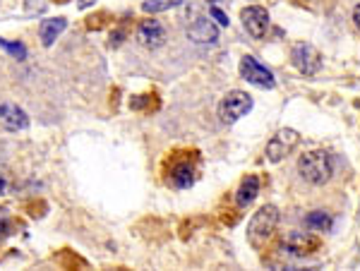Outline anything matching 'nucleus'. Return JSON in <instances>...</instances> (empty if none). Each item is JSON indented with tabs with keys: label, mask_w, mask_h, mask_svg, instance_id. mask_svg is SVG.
<instances>
[{
	"label": "nucleus",
	"mask_w": 360,
	"mask_h": 271,
	"mask_svg": "<svg viewBox=\"0 0 360 271\" xmlns=\"http://www.w3.org/2000/svg\"><path fill=\"white\" fill-rule=\"evenodd\" d=\"M250 110H252V96L236 89V91H228V94L223 96L221 106H218V118H221V123L233 125L240 118H245Z\"/></svg>",
	"instance_id": "7ed1b4c3"
},
{
	"label": "nucleus",
	"mask_w": 360,
	"mask_h": 271,
	"mask_svg": "<svg viewBox=\"0 0 360 271\" xmlns=\"http://www.w3.org/2000/svg\"><path fill=\"white\" fill-rule=\"evenodd\" d=\"M281 248L289 255H293V257H308V255L319 250V240L313 233H308V231H293V233H289L284 238Z\"/></svg>",
	"instance_id": "6e6552de"
},
{
	"label": "nucleus",
	"mask_w": 360,
	"mask_h": 271,
	"mask_svg": "<svg viewBox=\"0 0 360 271\" xmlns=\"http://www.w3.org/2000/svg\"><path fill=\"white\" fill-rule=\"evenodd\" d=\"M183 5V0H144L142 10L147 14H157V12H166V10H173Z\"/></svg>",
	"instance_id": "dca6fc26"
},
{
	"label": "nucleus",
	"mask_w": 360,
	"mask_h": 271,
	"mask_svg": "<svg viewBox=\"0 0 360 271\" xmlns=\"http://www.w3.org/2000/svg\"><path fill=\"white\" fill-rule=\"evenodd\" d=\"M0 46L8 48V51H10V53H14V56H17V58H24V56H27V51H24L22 43H8V41H3V38H0Z\"/></svg>",
	"instance_id": "f3484780"
},
{
	"label": "nucleus",
	"mask_w": 360,
	"mask_h": 271,
	"mask_svg": "<svg viewBox=\"0 0 360 271\" xmlns=\"http://www.w3.org/2000/svg\"><path fill=\"white\" fill-rule=\"evenodd\" d=\"M240 77L250 84L260 86V89H274L276 80H274V72L269 67H265L255 56H245L240 60Z\"/></svg>",
	"instance_id": "20e7f679"
},
{
	"label": "nucleus",
	"mask_w": 360,
	"mask_h": 271,
	"mask_svg": "<svg viewBox=\"0 0 360 271\" xmlns=\"http://www.w3.org/2000/svg\"><path fill=\"white\" fill-rule=\"evenodd\" d=\"M10 231H12V226H10L8 216H3V214H0V240H3V238H8V235H10Z\"/></svg>",
	"instance_id": "6ab92c4d"
},
{
	"label": "nucleus",
	"mask_w": 360,
	"mask_h": 271,
	"mask_svg": "<svg viewBox=\"0 0 360 271\" xmlns=\"http://www.w3.org/2000/svg\"><path fill=\"white\" fill-rule=\"evenodd\" d=\"M67 27V19L65 17H53V19H43L41 22V43L43 46H53L56 43V38L60 36L63 32H65Z\"/></svg>",
	"instance_id": "4468645a"
},
{
	"label": "nucleus",
	"mask_w": 360,
	"mask_h": 271,
	"mask_svg": "<svg viewBox=\"0 0 360 271\" xmlns=\"http://www.w3.org/2000/svg\"><path fill=\"white\" fill-rule=\"evenodd\" d=\"M212 17L218 22V27H228V17H226V12H221V10H218L216 5H212Z\"/></svg>",
	"instance_id": "a211bd4d"
},
{
	"label": "nucleus",
	"mask_w": 360,
	"mask_h": 271,
	"mask_svg": "<svg viewBox=\"0 0 360 271\" xmlns=\"http://www.w3.org/2000/svg\"><path fill=\"white\" fill-rule=\"evenodd\" d=\"M291 62L305 77H313L322 70V58L310 43H295L293 51H291Z\"/></svg>",
	"instance_id": "39448f33"
},
{
	"label": "nucleus",
	"mask_w": 360,
	"mask_h": 271,
	"mask_svg": "<svg viewBox=\"0 0 360 271\" xmlns=\"http://www.w3.org/2000/svg\"><path fill=\"white\" fill-rule=\"evenodd\" d=\"M209 3H214V0H209Z\"/></svg>",
	"instance_id": "5701e85b"
},
{
	"label": "nucleus",
	"mask_w": 360,
	"mask_h": 271,
	"mask_svg": "<svg viewBox=\"0 0 360 271\" xmlns=\"http://www.w3.org/2000/svg\"><path fill=\"white\" fill-rule=\"evenodd\" d=\"M298 173L303 180L313 182V185H324L329 182L334 173V158L329 152H322V149H315V152H308L298 158Z\"/></svg>",
	"instance_id": "f257e3e1"
},
{
	"label": "nucleus",
	"mask_w": 360,
	"mask_h": 271,
	"mask_svg": "<svg viewBox=\"0 0 360 271\" xmlns=\"http://www.w3.org/2000/svg\"><path fill=\"white\" fill-rule=\"evenodd\" d=\"M257 195H260V178L245 176L236 192V204L240 207V209H245V207H250L252 202L257 200Z\"/></svg>",
	"instance_id": "f8f14e48"
},
{
	"label": "nucleus",
	"mask_w": 360,
	"mask_h": 271,
	"mask_svg": "<svg viewBox=\"0 0 360 271\" xmlns=\"http://www.w3.org/2000/svg\"><path fill=\"white\" fill-rule=\"evenodd\" d=\"M305 226H308L310 231H319V233H324V231L332 228V216H329L324 209L310 211V214L305 216Z\"/></svg>",
	"instance_id": "2eb2a0df"
},
{
	"label": "nucleus",
	"mask_w": 360,
	"mask_h": 271,
	"mask_svg": "<svg viewBox=\"0 0 360 271\" xmlns=\"http://www.w3.org/2000/svg\"><path fill=\"white\" fill-rule=\"evenodd\" d=\"M0 125L10 132H19L29 128V115L14 104H0Z\"/></svg>",
	"instance_id": "9b49d317"
},
{
	"label": "nucleus",
	"mask_w": 360,
	"mask_h": 271,
	"mask_svg": "<svg viewBox=\"0 0 360 271\" xmlns=\"http://www.w3.org/2000/svg\"><path fill=\"white\" fill-rule=\"evenodd\" d=\"M276 226H279V209H276L274 204L262 207V209L250 219V226H247V240H250L257 250H262L267 240L274 235Z\"/></svg>",
	"instance_id": "f03ea898"
},
{
	"label": "nucleus",
	"mask_w": 360,
	"mask_h": 271,
	"mask_svg": "<svg viewBox=\"0 0 360 271\" xmlns=\"http://www.w3.org/2000/svg\"><path fill=\"white\" fill-rule=\"evenodd\" d=\"M137 43L144 48H149V51L161 48L164 43H166V29H164V24L159 22V19H144V22H139Z\"/></svg>",
	"instance_id": "1a4fd4ad"
},
{
	"label": "nucleus",
	"mask_w": 360,
	"mask_h": 271,
	"mask_svg": "<svg viewBox=\"0 0 360 271\" xmlns=\"http://www.w3.org/2000/svg\"><path fill=\"white\" fill-rule=\"evenodd\" d=\"M8 187H10V176H8V171H5V168H0V195H5V192H8Z\"/></svg>",
	"instance_id": "aec40b11"
},
{
	"label": "nucleus",
	"mask_w": 360,
	"mask_h": 271,
	"mask_svg": "<svg viewBox=\"0 0 360 271\" xmlns=\"http://www.w3.org/2000/svg\"><path fill=\"white\" fill-rule=\"evenodd\" d=\"M240 22L252 38H265L269 32V12L262 5H250L240 12Z\"/></svg>",
	"instance_id": "0eeeda50"
},
{
	"label": "nucleus",
	"mask_w": 360,
	"mask_h": 271,
	"mask_svg": "<svg viewBox=\"0 0 360 271\" xmlns=\"http://www.w3.org/2000/svg\"><path fill=\"white\" fill-rule=\"evenodd\" d=\"M194 180H197V171H194V166L190 161H180L173 166L171 171V185L178 187V190H185V187H192Z\"/></svg>",
	"instance_id": "ddd939ff"
},
{
	"label": "nucleus",
	"mask_w": 360,
	"mask_h": 271,
	"mask_svg": "<svg viewBox=\"0 0 360 271\" xmlns=\"http://www.w3.org/2000/svg\"><path fill=\"white\" fill-rule=\"evenodd\" d=\"M353 22H356V27L360 29V5H356V10H353Z\"/></svg>",
	"instance_id": "412c9836"
},
{
	"label": "nucleus",
	"mask_w": 360,
	"mask_h": 271,
	"mask_svg": "<svg viewBox=\"0 0 360 271\" xmlns=\"http://www.w3.org/2000/svg\"><path fill=\"white\" fill-rule=\"evenodd\" d=\"M188 38L192 43H216L218 41V24L209 17H197L188 27Z\"/></svg>",
	"instance_id": "9d476101"
},
{
	"label": "nucleus",
	"mask_w": 360,
	"mask_h": 271,
	"mask_svg": "<svg viewBox=\"0 0 360 271\" xmlns=\"http://www.w3.org/2000/svg\"><path fill=\"white\" fill-rule=\"evenodd\" d=\"M298 142H300V137L295 130H289V128L279 130V132L269 139V144H267V158H269L271 163L284 161V158L293 152Z\"/></svg>",
	"instance_id": "423d86ee"
},
{
	"label": "nucleus",
	"mask_w": 360,
	"mask_h": 271,
	"mask_svg": "<svg viewBox=\"0 0 360 271\" xmlns=\"http://www.w3.org/2000/svg\"><path fill=\"white\" fill-rule=\"evenodd\" d=\"M94 0H80V8H87V5H91Z\"/></svg>",
	"instance_id": "4be33fe9"
}]
</instances>
